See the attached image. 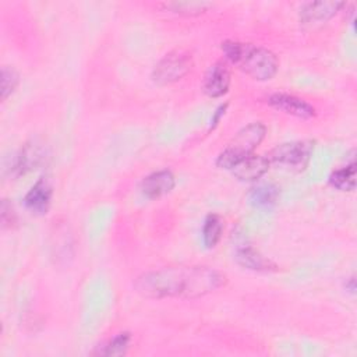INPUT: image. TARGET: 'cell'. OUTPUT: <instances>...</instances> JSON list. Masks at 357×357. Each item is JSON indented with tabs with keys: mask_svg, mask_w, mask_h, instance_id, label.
<instances>
[{
	"mask_svg": "<svg viewBox=\"0 0 357 357\" xmlns=\"http://www.w3.org/2000/svg\"><path fill=\"white\" fill-rule=\"evenodd\" d=\"M226 275L209 266H167L138 276L135 290L146 298H198L216 291Z\"/></svg>",
	"mask_w": 357,
	"mask_h": 357,
	"instance_id": "obj_1",
	"label": "cell"
},
{
	"mask_svg": "<svg viewBox=\"0 0 357 357\" xmlns=\"http://www.w3.org/2000/svg\"><path fill=\"white\" fill-rule=\"evenodd\" d=\"M226 59L257 81L272 79L279 68L278 57L269 49L227 39L222 42Z\"/></svg>",
	"mask_w": 357,
	"mask_h": 357,
	"instance_id": "obj_2",
	"label": "cell"
},
{
	"mask_svg": "<svg viewBox=\"0 0 357 357\" xmlns=\"http://www.w3.org/2000/svg\"><path fill=\"white\" fill-rule=\"evenodd\" d=\"M266 127L261 121H252L236 132L227 146L218 155L216 166L230 170L240 160L252 155L254 149L262 142Z\"/></svg>",
	"mask_w": 357,
	"mask_h": 357,
	"instance_id": "obj_3",
	"label": "cell"
},
{
	"mask_svg": "<svg viewBox=\"0 0 357 357\" xmlns=\"http://www.w3.org/2000/svg\"><path fill=\"white\" fill-rule=\"evenodd\" d=\"M314 152V141L311 139H298L276 145L268 155L271 165H275L282 169L291 172L304 170L311 159Z\"/></svg>",
	"mask_w": 357,
	"mask_h": 357,
	"instance_id": "obj_4",
	"label": "cell"
},
{
	"mask_svg": "<svg viewBox=\"0 0 357 357\" xmlns=\"http://www.w3.org/2000/svg\"><path fill=\"white\" fill-rule=\"evenodd\" d=\"M192 67L191 54L184 50H173L165 54L152 70V81L158 85H169L181 79Z\"/></svg>",
	"mask_w": 357,
	"mask_h": 357,
	"instance_id": "obj_5",
	"label": "cell"
},
{
	"mask_svg": "<svg viewBox=\"0 0 357 357\" xmlns=\"http://www.w3.org/2000/svg\"><path fill=\"white\" fill-rule=\"evenodd\" d=\"M47 158V149L43 142L38 139L28 141L14 156L10 165V174L13 177H20L26 174L31 170L38 169L42 163H45Z\"/></svg>",
	"mask_w": 357,
	"mask_h": 357,
	"instance_id": "obj_6",
	"label": "cell"
},
{
	"mask_svg": "<svg viewBox=\"0 0 357 357\" xmlns=\"http://www.w3.org/2000/svg\"><path fill=\"white\" fill-rule=\"evenodd\" d=\"M342 7H344L343 1H310L305 3L300 11V22L301 25H317L329 21L335 17Z\"/></svg>",
	"mask_w": 357,
	"mask_h": 357,
	"instance_id": "obj_7",
	"label": "cell"
},
{
	"mask_svg": "<svg viewBox=\"0 0 357 357\" xmlns=\"http://www.w3.org/2000/svg\"><path fill=\"white\" fill-rule=\"evenodd\" d=\"M268 103L294 117L298 119H311L315 116V109L312 105H310L307 100L296 96V95H289V93H273L268 98Z\"/></svg>",
	"mask_w": 357,
	"mask_h": 357,
	"instance_id": "obj_8",
	"label": "cell"
},
{
	"mask_svg": "<svg viewBox=\"0 0 357 357\" xmlns=\"http://www.w3.org/2000/svg\"><path fill=\"white\" fill-rule=\"evenodd\" d=\"M176 185V177L172 170L162 169L145 176L141 181V192L149 199L160 198L169 194Z\"/></svg>",
	"mask_w": 357,
	"mask_h": 357,
	"instance_id": "obj_9",
	"label": "cell"
},
{
	"mask_svg": "<svg viewBox=\"0 0 357 357\" xmlns=\"http://www.w3.org/2000/svg\"><path fill=\"white\" fill-rule=\"evenodd\" d=\"M230 86V70L225 61L212 64L204 77V92L211 98H220Z\"/></svg>",
	"mask_w": 357,
	"mask_h": 357,
	"instance_id": "obj_10",
	"label": "cell"
},
{
	"mask_svg": "<svg viewBox=\"0 0 357 357\" xmlns=\"http://www.w3.org/2000/svg\"><path fill=\"white\" fill-rule=\"evenodd\" d=\"M269 160L261 155H250L240 160L230 170L233 176L240 181H257L269 170Z\"/></svg>",
	"mask_w": 357,
	"mask_h": 357,
	"instance_id": "obj_11",
	"label": "cell"
},
{
	"mask_svg": "<svg viewBox=\"0 0 357 357\" xmlns=\"http://www.w3.org/2000/svg\"><path fill=\"white\" fill-rule=\"evenodd\" d=\"M52 184L46 178H39L25 194L24 204L25 206L36 215H43L49 211L50 202H52Z\"/></svg>",
	"mask_w": 357,
	"mask_h": 357,
	"instance_id": "obj_12",
	"label": "cell"
},
{
	"mask_svg": "<svg viewBox=\"0 0 357 357\" xmlns=\"http://www.w3.org/2000/svg\"><path fill=\"white\" fill-rule=\"evenodd\" d=\"M236 262L250 271H257V272H268V271H275L276 265L264 257L258 250H255L251 245L240 247L236 251Z\"/></svg>",
	"mask_w": 357,
	"mask_h": 357,
	"instance_id": "obj_13",
	"label": "cell"
},
{
	"mask_svg": "<svg viewBox=\"0 0 357 357\" xmlns=\"http://www.w3.org/2000/svg\"><path fill=\"white\" fill-rule=\"evenodd\" d=\"M248 204L254 208H271L279 199V187L272 183H261L250 188Z\"/></svg>",
	"mask_w": 357,
	"mask_h": 357,
	"instance_id": "obj_14",
	"label": "cell"
},
{
	"mask_svg": "<svg viewBox=\"0 0 357 357\" xmlns=\"http://www.w3.org/2000/svg\"><path fill=\"white\" fill-rule=\"evenodd\" d=\"M223 231V220L216 213L206 215L202 225V243L206 248H213L219 243Z\"/></svg>",
	"mask_w": 357,
	"mask_h": 357,
	"instance_id": "obj_15",
	"label": "cell"
},
{
	"mask_svg": "<svg viewBox=\"0 0 357 357\" xmlns=\"http://www.w3.org/2000/svg\"><path fill=\"white\" fill-rule=\"evenodd\" d=\"M329 184L340 191H353L356 187V162L335 170L329 176Z\"/></svg>",
	"mask_w": 357,
	"mask_h": 357,
	"instance_id": "obj_16",
	"label": "cell"
},
{
	"mask_svg": "<svg viewBox=\"0 0 357 357\" xmlns=\"http://www.w3.org/2000/svg\"><path fill=\"white\" fill-rule=\"evenodd\" d=\"M131 344V335L128 332H120L109 339L103 346L96 351L99 356H124Z\"/></svg>",
	"mask_w": 357,
	"mask_h": 357,
	"instance_id": "obj_17",
	"label": "cell"
},
{
	"mask_svg": "<svg viewBox=\"0 0 357 357\" xmlns=\"http://www.w3.org/2000/svg\"><path fill=\"white\" fill-rule=\"evenodd\" d=\"M165 7L172 13L180 15H198L211 7L208 1H172L166 3Z\"/></svg>",
	"mask_w": 357,
	"mask_h": 357,
	"instance_id": "obj_18",
	"label": "cell"
},
{
	"mask_svg": "<svg viewBox=\"0 0 357 357\" xmlns=\"http://www.w3.org/2000/svg\"><path fill=\"white\" fill-rule=\"evenodd\" d=\"M20 82L18 73L8 66H3L1 68V100H6L17 88Z\"/></svg>",
	"mask_w": 357,
	"mask_h": 357,
	"instance_id": "obj_19",
	"label": "cell"
},
{
	"mask_svg": "<svg viewBox=\"0 0 357 357\" xmlns=\"http://www.w3.org/2000/svg\"><path fill=\"white\" fill-rule=\"evenodd\" d=\"M1 223L3 227H11L17 222L15 212L13 209V205L8 202V199L1 201Z\"/></svg>",
	"mask_w": 357,
	"mask_h": 357,
	"instance_id": "obj_20",
	"label": "cell"
},
{
	"mask_svg": "<svg viewBox=\"0 0 357 357\" xmlns=\"http://www.w3.org/2000/svg\"><path fill=\"white\" fill-rule=\"evenodd\" d=\"M226 106H227V105H220V106L216 109V113H215V116H213V119H212L213 126H215V124H218V121H219L220 116H222V114L225 113V110H226Z\"/></svg>",
	"mask_w": 357,
	"mask_h": 357,
	"instance_id": "obj_21",
	"label": "cell"
},
{
	"mask_svg": "<svg viewBox=\"0 0 357 357\" xmlns=\"http://www.w3.org/2000/svg\"><path fill=\"white\" fill-rule=\"evenodd\" d=\"M346 289H349L351 293H354V290H356V279H354V276H351V278L347 280Z\"/></svg>",
	"mask_w": 357,
	"mask_h": 357,
	"instance_id": "obj_22",
	"label": "cell"
}]
</instances>
